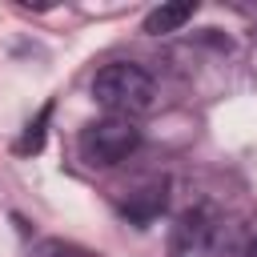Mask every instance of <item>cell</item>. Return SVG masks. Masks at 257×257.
Here are the masks:
<instances>
[{
	"label": "cell",
	"mask_w": 257,
	"mask_h": 257,
	"mask_svg": "<svg viewBox=\"0 0 257 257\" xmlns=\"http://www.w3.org/2000/svg\"><path fill=\"white\" fill-rule=\"evenodd\" d=\"M92 100L100 108H108V116H133V112H149L153 108L157 84L141 64L116 60V64H104L92 76Z\"/></svg>",
	"instance_id": "cell-1"
},
{
	"label": "cell",
	"mask_w": 257,
	"mask_h": 257,
	"mask_svg": "<svg viewBox=\"0 0 257 257\" xmlns=\"http://www.w3.org/2000/svg\"><path fill=\"white\" fill-rule=\"evenodd\" d=\"M141 145V128L128 120V116H100L92 124H84L76 149H80V161L92 165V169H112L120 165L124 157H133Z\"/></svg>",
	"instance_id": "cell-2"
},
{
	"label": "cell",
	"mask_w": 257,
	"mask_h": 257,
	"mask_svg": "<svg viewBox=\"0 0 257 257\" xmlns=\"http://www.w3.org/2000/svg\"><path fill=\"white\" fill-rule=\"evenodd\" d=\"M165 205H169V181H149V185H141L137 193H128L124 217L137 221V225H149V221H157V217L165 213Z\"/></svg>",
	"instance_id": "cell-3"
},
{
	"label": "cell",
	"mask_w": 257,
	"mask_h": 257,
	"mask_svg": "<svg viewBox=\"0 0 257 257\" xmlns=\"http://www.w3.org/2000/svg\"><path fill=\"white\" fill-rule=\"evenodd\" d=\"M209 233H213V225H209V213H205V209L185 213L181 225H177V237H173V253H177V257H193V253H201L205 241H209Z\"/></svg>",
	"instance_id": "cell-4"
},
{
	"label": "cell",
	"mask_w": 257,
	"mask_h": 257,
	"mask_svg": "<svg viewBox=\"0 0 257 257\" xmlns=\"http://www.w3.org/2000/svg\"><path fill=\"white\" fill-rule=\"evenodd\" d=\"M193 12H197V4H193V0L161 4V8H153V12L145 16L141 32H149V36H165V32H177V28L185 24V20H193Z\"/></svg>",
	"instance_id": "cell-5"
},
{
	"label": "cell",
	"mask_w": 257,
	"mask_h": 257,
	"mask_svg": "<svg viewBox=\"0 0 257 257\" xmlns=\"http://www.w3.org/2000/svg\"><path fill=\"white\" fill-rule=\"evenodd\" d=\"M28 257H100V253H92L76 241H64V237H40V241H32Z\"/></svg>",
	"instance_id": "cell-6"
},
{
	"label": "cell",
	"mask_w": 257,
	"mask_h": 257,
	"mask_svg": "<svg viewBox=\"0 0 257 257\" xmlns=\"http://www.w3.org/2000/svg\"><path fill=\"white\" fill-rule=\"evenodd\" d=\"M48 116H52V104H44V108L36 112V120H28L24 137L16 141V153H20V157H28V153H40V149H44V124H48Z\"/></svg>",
	"instance_id": "cell-7"
},
{
	"label": "cell",
	"mask_w": 257,
	"mask_h": 257,
	"mask_svg": "<svg viewBox=\"0 0 257 257\" xmlns=\"http://www.w3.org/2000/svg\"><path fill=\"white\" fill-rule=\"evenodd\" d=\"M249 257H257V233H253V241H249Z\"/></svg>",
	"instance_id": "cell-8"
}]
</instances>
